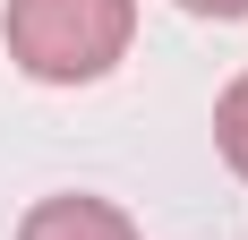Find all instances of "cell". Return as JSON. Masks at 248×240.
I'll use <instances>...</instances> for the list:
<instances>
[{
	"mask_svg": "<svg viewBox=\"0 0 248 240\" xmlns=\"http://www.w3.org/2000/svg\"><path fill=\"white\" fill-rule=\"evenodd\" d=\"M214 146H223V163L248 180V77H231L223 103H214Z\"/></svg>",
	"mask_w": 248,
	"mask_h": 240,
	"instance_id": "obj_3",
	"label": "cell"
},
{
	"mask_svg": "<svg viewBox=\"0 0 248 240\" xmlns=\"http://www.w3.org/2000/svg\"><path fill=\"white\" fill-rule=\"evenodd\" d=\"M180 9H197V17H248V0H180Z\"/></svg>",
	"mask_w": 248,
	"mask_h": 240,
	"instance_id": "obj_4",
	"label": "cell"
},
{
	"mask_svg": "<svg viewBox=\"0 0 248 240\" xmlns=\"http://www.w3.org/2000/svg\"><path fill=\"white\" fill-rule=\"evenodd\" d=\"M17 240H137V223L111 197H43V206H26Z\"/></svg>",
	"mask_w": 248,
	"mask_h": 240,
	"instance_id": "obj_2",
	"label": "cell"
},
{
	"mask_svg": "<svg viewBox=\"0 0 248 240\" xmlns=\"http://www.w3.org/2000/svg\"><path fill=\"white\" fill-rule=\"evenodd\" d=\"M9 60L43 86H86L128 51L137 0H9Z\"/></svg>",
	"mask_w": 248,
	"mask_h": 240,
	"instance_id": "obj_1",
	"label": "cell"
}]
</instances>
